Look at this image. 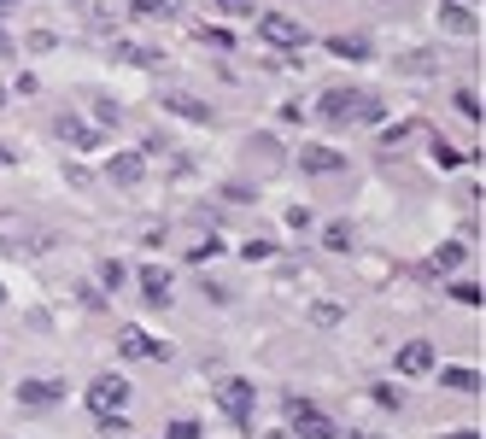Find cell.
<instances>
[{
	"label": "cell",
	"mask_w": 486,
	"mask_h": 439,
	"mask_svg": "<svg viewBox=\"0 0 486 439\" xmlns=\"http://www.w3.org/2000/svg\"><path fill=\"white\" fill-rule=\"evenodd\" d=\"M445 439H481V434H469V428H457V434H445Z\"/></svg>",
	"instance_id": "e575fe53"
},
{
	"label": "cell",
	"mask_w": 486,
	"mask_h": 439,
	"mask_svg": "<svg viewBox=\"0 0 486 439\" xmlns=\"http://www.w3.org/2000/svg\"><path fill=\"white\" fill-rule=\"evenodd\" d=\"M12 6H18V0H0V12H12Z\"/></svg>",
	"instance_id": "d590c367"
},
{
	"label": "cell",
	"mask_w": 486,
	"mask_h": 439,
	"mask_svg": "<svg viewBox=\"0 0 486 439\" xmlns=\"http://www.w3.org/2000/svg\"><path fill=\"white\" fill-rule=\"evenodd\" d=\"M0 305H6V287H0Z\"/></svg>",
	"instance_id": "f35d334b"
},
{
	"label": "cell",
	"mask_w": 486,
	"mask_h": 439,
	"mask_svg": "<svg viewBox=\"0 0 486 439\" xmlns=\"http://www.w3.org/2000/svg\"><path fill=\"white\" fill-rule=\"evenodd\" d=\"M445 387H452V393H469V387H481V375L475 369H445Z\"/></svg>",
	"instance_id": "d4e9b609"
},
{
	"label": "cell",
	"mask_w": 486,
	"mask_h": 439,
	"mask_svg": "<svg viewBox=\"0 0 486 439\" xmlns=\"http://www.w3.org/2000/svg\"><path fill=\"white\" fill-rule=\"evenodd\" d=\"M376 405H387V410H398V405H405V398H398V387H387V381H381V387H376Z\"/></svg>",
	"instance_id": "1f68e13d"
},
{
	"label": "cell",
	"mask_w": 486,
	"mask_h": 439,
	"mask_svg": "<svg viewBox=\"0 0 486 439\" xmlns=\"http://www.w3.org/2000/svg\"><path fill=\"white\" fill-rule=\"evenodd\" d=\"M434 369V346L428 340H405L398 346V375H428Z\"/></svg>",
	"instance_id": "8fae6325"
},
{
	"label": "cell",
	"mask_w": 486,
	"mask_h": 439,
	"mask_svg": "<svg viewBox=\"0 0 486 439\" xmlns=\"http://www.w3.org/2000/svg\"><path fill=\"white\" fill-rule=\"evenodd\" d=\"M434 165H440V170H457V165H463V153H457L452 141H440V135H434Z\"/></svg>",
	"instance_id": "44dd1931"
},
{
	"label": "cell",
	"mask_w": 486,
	"mask_h": 439,
	"mask_svg": "<svg viewBox=\"0 0 486 439\" xmlns=\"http://www.w3.org/2000/svg\"><path fill=\"white\" fill-rule=\"evenodd\" d=\"M281 416H288L293 439H340V434H334V422L322 416L310 398H288V405H281Z\"/></svg>",
	"instance_id": "6da1fadb"
},
{
	"label": "cell",
	"mask_w": 486,
	"mask_h": 439,
	"mask_svg": "<svg viewBox=\"0 0 486 439\" xmlns=\"http://www.w3.org/2000/svg\"><path fill=\"white\" fill-rule=\"evenodd\" d=\"M217 12H223V18H258L253 0H217Z\"/></svg>",
	"instance_id": "4316f807"
},
{
	"label": "cell",
	"mask_w": 486,
	"mask_h": 439,
	"mask_svg": "<svg viewBox=\"0 0 486 439\" xmlns=\"http://www.w3.org/2000/svg\"><path fill=\"white\" fill-rule=\"evenodd\" d=\"M141 299H147L153 310L176 305V299H170V270H165V263H141Z\"/></svg>",
	"instance_id": "9c48e42d"
},
{
	"label": "cell",
	"mask_w": 486,
	"mask_h": 439,
	"mask_svg": "<svg viewBox=\"0 0 486 439\" xmlns=\"http://www.w3.org/2000/svg\"><path fill=\"white\" fill-rule=\"evenodd\" d=\"M310 322H317V329H340V322H346V305H329V299H317V305H310Z\"/></svg>",
	"instance_id": "ac0fdd59"
},
{
	"label": "cell",
	"mask_w": 486,
	"mask_h": 439,
	"mask_svg": "<svg viewBox=\"0 0 486 439\" xmlns=\"http://www.w3.org/2000/svg\"><path fill=\"white\" fill-rule=\"evenodd\" d=\"M258 35H264L270 47H305V24L299 18H281V12H258Z\"/></svg>",
	"instance_id": "8992f818"
},
{
	"label": "cell",
	"mask_w": 486,
	"mask_h": 439,
	"mask_svg": "<svg viewBox=\"0 0 486 439\" xmlns=\"http://www.w3.org/2000/svg\"><path fill=\"white\" fill-rule=\"evenodd\" d=\"M346 439H369V434H346Z\"/></svg>",
	"instance_id": "8d00e7d4"
},
{
	"label": "cell",
	"mask_w": 486,
	"mask_h": 439,
	"mask_svg": "<svg viewBox=\"0 0 486 439\" xmlns=\"http://www.w3.org/2000/svg\"><path fill=\"white\" fill-rule=\"evenodd\" d=\"M53 129H59V141H65V147H82V153H94V147H100V123L77 118V111H65Z\"/></svg>",
	"instance_id": "ba28073f"
},
{
	"label": "cell",
	"mask_w": 486,
	"mask_h": 439,
	"mask_svg": "<svg viewBox=\"0 0 486 439\" xmlns=\"http://www.w3.org/2000/svg\"><path fill=\"white\" fill-rule=\"evenodd\" d=\"M334 53H340V59H369V42H364V35H334Z\"/></svg>",
	"instance_id": "d6986e66"
},
{
	"label": "cell",
	"mask_w": 486,
	"mask_h": 439,
	"mask_svg": "<svg viewBox=\"0 0 486 439\" xmlns=\"http://www.w3.org/2000/svg\"><path fill=\"white\" fill-rule=\"evenodd\" d=\"M440 24H445L452 35H475V30H481V18L469 12V0H445V6H440Z\"/></svg>",
	"instance_id": "7c38bea8"
},
{
	"label": "cell",
	"mask_w": 486,
	"mask_h": 439,
	"mask_svg": "<svg viewBox=\"0 0 486 439\" xmlns=\"http://www.w3.org/2000/svg\"><path fill=\"white\" fill-rule=\"evenodd\" d=\"M194 35H199L205 47H234V35H229V30H194Z\"/></svg>",
	"instance_id": "4dcf8cb0"
},
{
	"label": "cell",
	"mask_w": 486,
	"mask_h": 439,
	"mask_svg": "<svg viewBox=\"0 0 486 439\" xmlns=\"http://www.w3.org/2000/svg\"><path fill=\"white\" fill-rule=\"evenodd\" d=\"M165 439H199V422H170Z\"/></svg>",
	"instance_id": "d6a6232c"
},
{
	"label": "cell",
	"mask_w": 486,
	"mask_h": 439,
	"mask_svg": "<svg viewBox=\"0 0 486 439\" xmlns=\"http://www.w3.org/2000/svg\"><path fill=\"white\" fill-rule=\"evenodd\" d=\"M135 18H182V0H129Z\"/></svg>",
	"instance_id": "e0dca14e"
},
{
	"label": "cell",
	"mask_w": 486,
	"mask_h": 439,
	"mask_svg": "<svg viewBox=\"0 0 486 439\" xmlns=\"http://www.w3.org/2000/svg\"><path fill=\"white\" fill-rule=\"evenodd\" d=\"M276 439H293V434H276Z\"/></svg>",
	"instance_id": "ab89813d"
},
{
	"label": "cell",
	"mask_w": 486,
	"mask_h": 439,
	"mask_svg": "<svg viewBox=\"0 0 486 439\" xmlns=\"http://www.w3.org/2000/svg\"><path fill=\"white\" fill-rule=\"evenodd\" d=\"M106 176H111L118 187H141V182H147V158H141V153H111V158H106Z\"/></svg>",
	"instance_id": "30bf717a"
},
{
	"label": "cell",
	"mask_w": 486,
	"mask_h": 439,
	"mask_svg": "<svg viewBox=\"0 0 486 439\" xmlns=\"http://www.w3.org/2000/svg\"><path fill=\"white\" fill-rule=\"evenodd\" d=\"M0 106H6V88H0Z\"/></svg>",
	"instance_id": "74e56055"
},
{
	"label": "cell",
	"mask_w": 486,
	"mask_h": 439,
	"mask_svg": "<svg viewBox=\"0 0 486 439\" xmlns=\"http://www.w3.org/2000/svg\"><path fill=\"white\" fill-rule=\"evenodd\" d=\"M299 170H305V176H329V170H340V153L322 147V141H310L305 153H299Z\"/></svg>",
	"instance_id": "4fadbf2b"
},
{
	"label": "cell",
	"mask_w": 486,
	"mask_h": 439,
	"mask_svg": "<svg viewBox=\"0 0 486 439\" xmlns=\"http://www.w3.org/2000/svg\"><path fill=\"white\" fill-rule=\"evenodd\" d=\"M118 351L129 363H170L176 351H170V340H158V334H147V329H123L118 334Z\"/></svg>",
	"instance_id": "7a4b0ae2"
},
{
	"label": "cell",
	"mask_w": 486,
	"mask_h": 439,
	"mask_svg": "<svg viewBox=\"0 0 486 439\" xmlns=\"http://www.w3.org/2000/svg\"><path fill=\"white\" fill-rule=\"evenodd\" d=\"M217 253H223V241H217V234H205V241H194V246H188V263H211Z\"/></svg>",
	"instance_id": "7402d4cb"
},
{
	"label": "cell",
	"mask_w": 486,
	"mask_h": 439,
	"mask_svg": "<svg viewBox=\"0 0 486 439\" xmlns=\"http://www.w3.org/2000/svg\"><path fill=\"white\" fill-rule=\"evenodd\" d=\"M457 111H463L469 123H481V94L475 88H457Z\"/></svg>",
	"instance_id": "cb8c5ba5"
},
{
	"label": "cell",
	"mask_w": 486,
	"mask_h": 439,
	"mask_svg": "<svg viewBox=\"0 0 486 439\" xmlns=\"http://www.w3.org/2000/svg\"><path fill=\"white\" fill-rule=\"evenodd\" d=\"M94 123H100V129H118V106H111V100H100V106H94Z\"/></svg>",
	"instance_id": "f546056e"
},
{
	"label": "cell",
	"mask_w": 486,
	"mask_h": 439,
	"mask_svg": "<svg viewBox=\"0 0 486 439\" xmlns=\"http://www.w3.org/2000/svg\"><path fill=\"white\" fill-rule=\"evenodd\" d=\"M463 258H469V246H463V241H445L440 253L428 258V270H434V275H452V270H457V263H463Z\"/></svg>",
	"instance_id": "9a60e30c"
},
{
	"label": "cell",
	"mask_w": 486,
	"mask_h": 439,
	"mask_svg": "<svg viewBox=\"0 0 486 439\" xmlns=\"http://www.w3.org/2000/svg\"><path fill=\"white\" fill-rule=\"evenodd\" d=\"M59 398H65V381H47V375H30V381H18V405L24 410H47V405H59Z\"/></svg>",
	"instance_id": "52a82bcc"
},
{
	"label": "cell",
	"mask_w": 486,
	"mask_h": 439,
	"mask_svg": "<svg viewBox=\"0 0 486 439\" xmlns=\"http://www.w3.org/2000/svg\"><path fill=\"white\" fill-rule=\"evenodd\" d=\"M357 106H364V94H357V88H322L317 118H322V123H357Z\"/></svg>",
	"instance_id": "5b68a950"
},
{
	"label": "cell",
	"mask_w": 486,
	"mask_h": 439,
	"mask_svg": "<svg viewBox=\"0 0 486 439\" xmlns=\"http://www.w3.org/2000/svg\"><path fill=\"white\" fill-rule=\"evenodd\" d=\"M129 381H123V375H94L89 381V410L94 416H111V410H129Z\"/></svg>",
	"instance_id": "3957f363"
},
{
	"label": "cell",
	"mask_w": 486,
	"mask_h": 439,
	"mask_svg": "<svg viewBox=\"0 0 486 439\" xmlns=\"http://www.w3.org/2000/svg\"><path fill=\"white\" fill-rule=\"evenodd\" d=\"M322 246H329V253H352V229H346V223H329V229H322Z\"/></svg>",
	"instance_id": "ffe728a7"
},
{
	"label": "cell",
	"mask_w": 486,
	"mask_h": 439,
	"mask_svg": "<svg viewBox=\"0 0 486 439\" xmlns=\"http://www.w3.org/2000/svg\"><path fill=\"white\" fill-rule=\"evenodd\" d=\"M12 158H18V153H12V147H6V141H0V165H12Z\"/></svg>",
	"instance_id": "836d02e7"
},
{
	"label": "cell",
	"mask_w": 486,
	"mask_h": 439,
	"mask_svg": "<svg viewBox=\"0 0 486 439\" xmlns=\"http://www.w3.org/2000/svg\"><path fill=\"white\" fill-rule=\"evenodd\" d=\"M241 258H246V263H270V258H276V246H270V241H246Z\"/></svg>",
	"instance_id": "484cf974"
},
{
	"label": "cell",
	"mask_w": 486,
	"mask_h": 439,
	"mask_svg": "<svg viewBox=\"0 0 486 439\" xmlns=\"http://www.w3.org/2000/svg\"><path fill=\"white\" fill-rule=\"evenodd\" d=\"M111 59H118V65H158V53L141 47V42H111Z\"/></svg>",
	"instance_id": "2e32d148"
},
{
	"label": "cell",
	"mask_w": 486,
	"mask_h": 439,
	"mask_svg": "<svg viewBox=\"0 0 486 439\" xmlns=\"http://www.w3.org/2000/svg\"><path fill=\"white\" fill-rule=\"evenodd\" d=\"M253 405H258L253 381H223V387H217V410L234 422V428H246V422H253Z\"/></svg>",
	"instance_id": "277c9868"
},
{
	"label": "cell",
	"mask_w": 486,
	"mask_h": 439,
	"mask_svg": "<svg viewBox=\"0 0 486 439\" xmlns=\"http://www.w3.org/2000/svg\"><path fill=\"white\" fill-rule=\"evenodd\" d=\"M100 422V434H111V439H123L129 434V422H123V410H111V416H94Z\"/></svg>",
	"instance_id": "83f0119b"
},
{
	"label": "cell",
	"mask_w": 486,
	"mask_h": 439,
	"mask_svg": "<svg viewBox=\"0 0 486 439\" xmlns=\"http://www.w3.org/2000/svg\"><path fill=\"white\" fill-rule=\"evenodd\" d=\"M165 111H176V118H188V123H211V106L194 100V94H165Z\"/></svg>",
	"instance_id": "5bb4252c"
},
{
	"label": "cell",
	"mask_w": 486,
	"mask_h": 439,
	"mask_svg": "<svg viewBox=\"0 0 486 439\" xmlns=\"http://www.w3.org/2000/svg\"><path fill=\"white\" fill-rule=\"evenodd\" d=\"M123 282V263L118 258H106V263H100V287H106V293H111V287H118Z\"/></svg>",
	"instance_id": "f1b7e54d"
},
{
	"label": "cell",
	"mask_w": 486,
	"mask_h": 439,
	"mask_svg": "<svg viewBox=\"0 0 486 439\" xmlns=\"http://www.w3.org/2000/svg\"><path fill=\"white\" fill-rule=\"evenodd\" d=\"M452 299L469 310H481V282H452Z\"/></svg>",
	"instance_id": "603a6c76"
}]
</instances>
